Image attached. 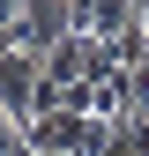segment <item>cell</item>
I'll return each instance as SVG.
<instances>
[{
  "instance_id": "cell-1",
  "label": "cell",
  "mask_w": 149,
  "mask_h": 156,
  "mask_svg": "<svg viewBox=\"0 0 149 156\" xmlns=\"http://www.w3.org/2000/svg\"><path fill=\"white\" fill-rule=\"evenodd\" d=\"M104 67H112V52H104V37H89V30H67L60 45L45 52V82H60V89H89Z\"/></svg>"
},
{
  "instance_id": "cell-2",
  "label": "cell",
  "mask_w": 149,
  "mask_h": 156,
  "mask_svg": "<svg viewBox=\"0 0 149 156\" xmlns=\"http://www.w3.org/2000/svg\"><path fill=\"white\" fill-rule=\"evenodd\" d=\"M37 89H45V60L23 52V45H8V52H0V112H8L15 126L37 119Z\"/></svg>"
},
{
  "instance_id": "cell-3",
  "label": "cell",
  "mask_w": 149,
  "mask_h": 156,
  "mask_svg": "<svg viewBox=\"0 0 149 156\" xmlns=\"http://www.w3.org/2000/svg\"><path fill=\"white\" fill-rule=\"evenodd\" d=\"M67 30H74V8H67V0H23V37H15V45L45 60Z\"/></svg>"
},
{
  "instance_id": "cell-4",
  "label": "cell",
  "mask_w": 149,
  "mask_h": 156,
  "mask_svg": "<svg viewBox=\"0 0 149 156\" xmlns=\"http://www.w3.org/2000/svg\"><path fill=\"white\" fill-rule=\"evenodd\" d=\"M67 8H74V30H89V37H112L134 23V0H67Z\"/></svg>"
},
{
  "instance_id": "cell-5",
  "label": "cell",
  "mask_w": 149,
  "mask_h": 156,
  "mask_svg": "<svg viewBox=\"0 0 149 156\" xmlns=\"http://www.w3.org/2000/svg\"><path fill=\"white\" fill-rule=\"evenodd\" d=\"M97 156H149V112H127V119H112Z\"/></svg>"
},
{
  "instance_id": "cell-6",
  "label": "cell",
  "mask_w": 149,
  "mask_h": 156,
  "mask_svg": "<svg viewBox=\"0 0 149 156\" xmlns=\"http://www.w3.org/2000/svg\"><path fill=\"white\" fill-rule=\"evenodd\" d=\"M104 52H112V67H149V30H142V15H134L127 30H112Z\"/></svg>"
},
{
  "instance_id": "cell-7",
  "label": "cell",
  "mask_w": 149,
  "mask_h": 156,
  "mask_svg": "<svg viewBox=\"0 0 149 156\" xmlns=\"http://www.w3.org/2000/svg\"><path fill=\"white\" fill-rule=\"evenodd\" d=\"M23 37V0H0V52Z\"/></svg>"
},
{
  "instance_id": "cell-8",
  "label": "cell",
  "mask_w": 149,
  "mask_h": 156,
  "mask_svg": "<svg viewBox=\"0 0 149 156\" xmlns=\"http://www.w3.org/2000/svg\"><path fill=\"white\" fill-rule=\"evenodd\" d=\"M134 15H142V30H149V0H142V8H134Z\"/></svg>"
},
{
  "instance_id": "cell-9",
  "label": "cell",
  "mask_w": 149,
  "mask_h": 156,
  "mask_svg": "<svg viewBox=\"0 0 149 156\" xmlns=\"http://www.w3.org/2000/svg\"><path fill=\"white\" fill-rule=\"evenodd\" d=\"M134 8H142V0H134Z\"/></svg>"
}]
</instances>
